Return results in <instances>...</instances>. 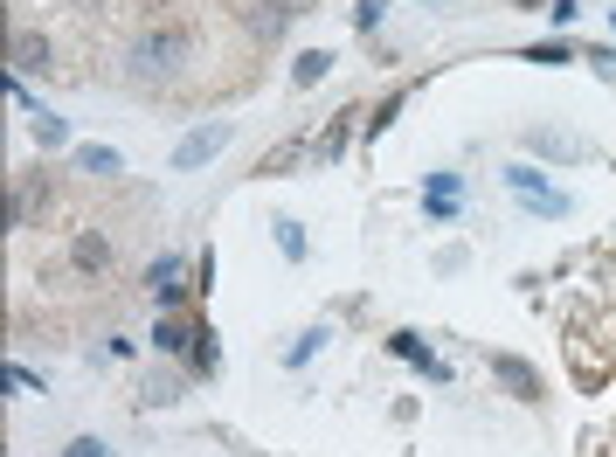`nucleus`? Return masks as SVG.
Here are the masks:
<instances>
[{"label": "nucleus", "mask_w": 616, "mask_h": 457, "mask_svg": "<svg viewBox=\"0 0 616 457\" xmlns=\"http://www.w3.org/2000/svg\"><path fill=\"white\" fill-rule=\"evenodd\" d=\"M188 56H194V35L173 29V21H160V29H146L132 49H125V84L132 91H167L173 76L188 70Z\"/></svg>", "instance_id": "obj_1"}, {"label": "nucleus", "mask_w": 616, "mask_h": 457, "mask_svg": "<svg viewBox=\"0 0 616 457\" xmlns=\"http://www.w3.org/2000/svg\"><path fill=\"white\" fill-rule=\"evenodd\" d=\"M305 8H312V0H249V8H243V29H249V42H277Z\"/></svg>", "instance_id": "obj_2"}, {"label": "nucleus", "mask_w": 616, "mask_h": 457, "mask_svg": "<svg viewBox=\"0 0 616 457\" xmlns=\"http://www.w3.org/2000/svg\"><path fill=\"white\" fill-rule=\"evenodd\" d=\"M70 270L76 277H105L111 270V236L105 228H76L70 236Z\"/></svg>", "instance_id": "obj_3"}, {"label": "nucleus", "mask_w": 616, "mask_h": 457, "mask_svg": "<svg viewBox=\"0 0 616 457\" xmlns=\"http://www.w3.org/2000/svg\"><path fill=\"white\" fill-rule=\"evenodd\" d=\"M229 139H236V125H201V132H188L181 146H173V167H201V160H215V152L229 146Z\"/></svg>", "instance_id": "obj_4"}, {"label": "nucleus", "mask_w": 616, "mask_h": 457, "mask_svg": "<svg viewBox=\"0 0 616 457\" xmlns=\"http://www.w3.org/2000/svg\"><path fill=\"white\" fill-rule=\"evenodd\" d=\"M527 146L541 152V160H588V139L582 132H554V125H533Z\"/></svg>", "instance_id": "obj_5"}, {"label": "nucleus", "mask_w": 616, "mask_h": 457, "mask_svg": "<svg viewBox=\"0 0 616 457\" xmlns=\"http://www.w3.org/2000/svg\"><path fill=\"white\" fill-rule=\"evenodd\" d=\"M492 374H499L520 402H541V374H533L527 361H512V353H492Z\"/></svg>", "instance_id": "obj_6"}, {"label": "nucleus", "mask_w": 616, "mask_h": 457, "mask_svg": "<svg viewBox=\"0 0 616 457\" xmlns=\"http://www.w3.org/2000/svg\"><path fill=\"white\" fill-rule=\"evenodd\" d=\"M49 63H56V42L21 29V35H14V70H49Z\"/></svg>", "instance_id": "obj_7"}, {"label": "nucleus", "mask_w": 616, "mask_h": 457, "mask_svg": "<svg viewBox=\"0 0 616 457\" xmlns=\"http://www.w3.org/2000/svg\"><path fill=\"white\" fill-rule=\"evenodd\" d=\"M146 285L160 291V305H181V298H188V285H181V264H173V257H160V264H152V270H146Z\"/></svg>", "instance_id": "obj_8"}, {"label": "nucleus", "mask_w": 616, "mask_h": 457, "mask_svg": "<svg viewBox=\"0 0 616 457\" xmlns=\"http://www.w3.org/2000/svg\"><path fill=\"white\" fill-rule=\"evenodd\" d=\"M188 368H194V374H215V368H222V347H215V333H209V326H194V347H188Z\"/></svg>", "instance_id": "obj_9"}, {"label": "nucleus", "mask_w": 616, "mask_h": 457, "mask_svg": "<svg viewBox=\"0 0 616 457\" xmlns=\"http://www.w3.org/2000/svg\"><path fill=\"white\" fill-rule=\"evenodd\" d=\"M181 347H194V333H188L181 319H160V326H152V353H181Z\"/></svg>", "instance_id": "obj_10"}, {"label": "nucleus", "mask_w": 616, "mask_h": 457, "mask_svg": "<svg viewBox=\"0 0 616 457\" xmlns=\"http://www.w3.org/2000/svg\"><path fill=\"white\" fill-rule=\"evenodd\" d=\"M76 167L105 181V173H118V152H111V146H76Z\"/></svg>", "instance_id": "obj_11"}, {"label": "nucleus", "mask_w": 616, "mask_h": 457, "mask_svg": "<svg viewBox=\"0 0 616 457\" xmlns=\"http://www.w3.org/2000/svg\"><path fill=\"white\" fill-rule=\"evenodd\" d=\"M326 70H332V56H326V49H305V56L291 63V84H319Z\"/></svg>", "instance_id": "obj_12"}, {"label": "nucleus", "mask_w": 616, "mask_h": 457, "mask_svg": "<svg viewBox=\"0 0 616 457\" xmlns=\"http://www.w3.org/2000/svg\"><path fill=\"white\" fill-rule=\"evenodd\" d=\"M353 118H361V111H340V125H332V132L312 146L319 152V160H340V152H347V132H353Z\"/></svg>", "instance_id": "obj_13"}, {"label": "nucleus", "mask_w": 616, "mask_h": 457, "mask_svg": "<svg viewBox=\"0 0 616 457\" xmlns=\"http://www.w3.org/2000/svg\"><path fill=\"white\" fill-rule=\"evenodd\" d=\"M305 152H312V146H305V139H291V146L264 152V167H256V173H285V167H298V160H305Z\"/></svg>", "instance_id": "obj_14"}, {"label": "nucleus", "mask_w": 616, "mask_h": 457, "mask_svg": "<svg viewBox=\"0 0 616 457\" xmlns=\"http://www.w3.org/2000/svg\"><path fill=\"white\" fill-rule=\"evenodd\" d=\"M277 249L298 264V257H305V228H298V222H277Z\"/></svg>", "instance_id": "obj_15"}, {"label": "nucleus", "mask_w": 616, "mask_h": 457, "mask_svg": "<svg viewBox=\"0 0 616 457\" xmlns=\"http://www.w3.org/2000/svg\"><path fill=\"white\" fill-rule=\"evenodd\" d=\"M35 139H42V146H63V139H70V125L42 111V118H35Z\"/></svg>", "instance_id": "obj_16"}, {"label": "nucleus", "mask_w": 616, "mask_h": 457, "mask_svg": "<svg viewBox=\"0 0 616 457\" xmlns=\"http://www.w3.org/2000/svg\"><path fill=\"white\" fill-rule=\"evenodd\" d=\"M527 63H569V42H541V49H527Z\"/></svg>", "instance_id": "obj_17"}, {"label": "nucleus", "mask_w": 616, "mask_h": 457, "mask_svg": "<svg viewBox=\"0 0 616 457\" xmlns=\"http://www.w3.org/2000/svg\"><path fill=\"white\" fill-rule=\"evenodd\" d=\"M173 395H181V381H173V374H160V381H146V402H173Z\"/></svg>", "instance_id": "obj_18"}, {"label": "nucleus", "mask_w": 616, "mask_h": 457, "mask_svg": "<svg viewBox=\"0 0 616 457\" xmlns=\"http://www.w3.org/2000/svg\"><path fill=\"white\" fill-rule=\"evenodd\" d=\"M353 29H368V35L381 29V0H361V8H353Z\"/></svg>", "instance_id": "obj_19"}, {"label": "nucleus", "mask_w": 616, "mask_h": 457, "mask_svg": "<svg viewBox=\"0 0 616 457\" xmlns=\"http://www.w3.org/2000/svg\"><path fill=\"white\" fill-rule=\"evenodd\" d=\"M63 457H111V450L97 444V437H76V444H63Z\"/></svg>", "instance_id": "obj_20"}, {"label": "nucleus", "mask_w": 616, "mask_h": 457, "mask_svg": "<svg viewBox=\"0 0 616 457\" xmlns=\"http://www.w3.org/2000/svg\"><path fill=\"white\" fill-rule=\"evenodd\" d=\"M588 63H596V76H616V49H596Z\"/></svg>", "instance_id": "obj_21"}, {"label": "nucleus", "mask_w": 616, "mask_h": 457, "mask_svg": "<svg viewBox=\"0 0 616 457\" xmlns=\"http://www.w3.org/2000/svg\"><path fill=\"white\" fill-rule=\"evenodd\" d=\"M520 8H533V0H520Z\"/></svg>", "instance_id": "obj_22"}]
</instances>
